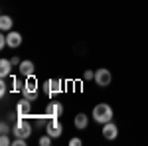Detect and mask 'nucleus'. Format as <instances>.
I'll use <instances>...</instances> for the list:
<instances>
[{"mask_svg": "<svg viewBox=\"0 0 148 146\" xmlns=\"http://www.w3.org/2000/svg\"><path fill=\"white\" fill-rule=\"evenodd\" d=\"M6 93H8V85H6V81L2 77V81H0V97H6Z\"/></svg>", "mask_w": 148, "mask_h": 146, "instance_id": "nucleus-17", "label": "nucleus"}, {"mask_svg": "<svg viewBox=\"0 0 148 146\" xmlns=\"http://www.w3.org/2000/svg\"><path fill=\"white\" fill-rule=\"evenodd\" d=\"M103 136L107 138V140H114L116 136H119V126L113 123V121H109V123H105L103 124Z\"/></svg>", "mask_w": 148, "mask_h": 146, "instance_id": "nucleus-9", "label": "nucleus"}, {"mask_svg": "<svg viewBox=\"0 0 148 146\" xmlns=\"http://www.w3.org/2000/svg\"><path fill=\"white\" fill-rule=\"evenodd\" d=\"M46 132L51 138H59V136L63 134V126L59 123V119H49V121H46Z\"/></svg>", "mask_w": 148, "mask_h": 146, "instance_id": "nucleus-6", "label": "nucleus"}, {"mask_svg": "<svg viewBox=\"0 0 148 146\" xmlns=\"http://www.w3.org/2000/svg\"><path fill=\"white\" fill-rule=\"evenodd\" d=\"M30 114H32V101L22 97L16 103V117H30Z\"/></svg>", "mask_w": 148, "mask_h": 146, "instance_id": "nucleus-8", "label": "nucleus"}, {"mask_svg": "<svg viewBox=\"0 0 148 146\" xmlns=\"http://www.w3.org/2000/svg\"><path fill=\"white\" fill-rule=\"evenodd\" d=\"M18 67H20V75L22 77H32L36 73V65H34V61H30V59H24Z\"/></svg>", "mask_w": 148, "mask_h": 146, "instance_id": "nucleus-10", "label": "nucleus"}, {"mask_svg": "<svg viewBox=\"0 0 148 146\" xmlns=\"http://www.w3.org/2000/svg\"><path fill=\"white\" fill-rule=\"evenodd\" d=\"M61 91H63L61 79H47L46 83H44V93H46L47 97H53V95L61 93Z\"/></svg>", "mask_w": 148, "mask_h": 146, "instance_id": "nucleus-5", "label": "nucleus"}, {"mask_svg": "<svg viewBox=\"0 0 148 146\" xmlns=\"http://www.w3.org/2000/svg\"><path fill=\"white\" fill-rule=\"evenodd\" d=\"M63 114V105L61 103H47L46 111H44V119L49 121V119H59Z\"/></svg>", "mask_w": 148, "mask_h": 146, "instance_id": "nucleus-7", "label": "nucleus"}, {"mask_svg": "<svg viewBox=\"0 0 148 146\" xmlns=\"http://www.w3.org/2000/svg\"><path fill=\"white\" fill-rule=\"evenodd\" d=\"M12 67H14V65H12V61L10 59H6V57H4V59H0V77H8V75H12Z\"/></svg>", "mask_w": 148, "mask_h": 146, "instance_id": "nucleus-12", "label": "nucleus"}, {"mask_svg": "<svg viewBox=\"0 0 148 146\" xmlns=\"http://www.w3.org/2000/svg\"><path fill=\"white\" fill-rule=\"evenodd\" d=\"M0 132H2V134H10V132H12L10 124H8V123H2V124H0Z\"/></svg>", "mask_w": 148, "mask_h": 146, "instance_id": "nucleus-18", "label": "nucleus"}, {"mask_svg": "<svg viewBox=\"0 0 148 146\" xmlns=\"http://www.w3.org/2000/svg\"><path fill=\"white\" fill-rule=\"evenodd\" d=\"M12 65H20V63H22V61H20V57H16V56H12Z\"/></svg>", "mask_w": 148, "mask_h": 146, "instance_id": "nucleus-23", "label": "nucleus"}, {"mask_svg": "<svg viewBox=\"0 0 148 146\" xmlns=\"http://www.w3.org/2000/svg\"><path fill=\"white\" fill-rule=\"evenodd\" d=\"M6 40H8V47H20V45H22V34H20V32L10 30V32L6 34Z\"/></svg>", "mask_w": 148, "mask_h": 146, "instance_id": "nucleus-11", "label": "nucleus"}, {"mask_svg": "<svg viewBox=\"0 0 148 146\" xmlns=\"http://www.w3.org/2000/svg\"><path fill=\"white\" fill-rule=\"evenodd\" d=\"M69 144H71V146H81V144H83V140H81V138H77V136H73V138L69 140Z\"/></svg>", "mask_w": 148, "mask_h": 146, "instance_id": "nucleus-22", "label": "nucleus"}, {"mask_svg": "<svg viewBox=\"0 0 148 146\" xmlns=\"http://www.w3.org/2000/svg\"><path fill=\"white\" fill-rule=\"evenodd\" d=\"M22 89H24V83H20V79L12 75V91L14 93H22Z\"/></svg>", "mask_w": 148, "mask_h": 146, "instance_id": "nucleus-15", "label": "nucleus"}, {"mask_svg": "<svg viewBox=\"0 0 148 146\" xmlns=\"http://www.w3.org/2000/svg\"><path fill=\"white\" fill-rule=\"evenodd\" d=\"M83 79H85V81H91V79H95V71H91V69H87V71L83 73Z\"/></svg>", "mask_w": 148, "mask_h": 146, "instance_id": "nucleus-20", "label": "nucleus"}, {"mask_svg": "<svg viewBox=\"0 0 148 146\" xmlns=\"http://www.w3.org/2000/svg\"><path fill=\"white\" fill-rule=\"evenodd\" d=\"M93 121L99 124H105V123H109V121H113V107L107 105V103L95 105V109H93Z\"/></svg>", "mask_w": 148, "mask_h": 146, "instance_id": "nucleus-2", "label": "nucleus"}, {"mask_svg": "<svg viewBox=\"0 0 148 146\" xmlns=\"http://www.w3.org/2000/svg\"><path fill=\"white\" fill-rule=\"evenodd\" d=\"M51 140H53V138H51V136L46 132V134L40 136V140H38V142H40V146H49V144H51Z\"/></svg>", "mask_w": 148, "mask_h": 146, "instance_id": "nucleus-16", "label": "nucleus"}, {"mask_svg": "<svg viewBox=\"0 0 148 146\" xmlns=\"http://www.w3.org/2000/svg\"><path fill=\"white\" fill-rule=\"evenodd\" d=\"M26 142H28L26 138H14L12 140V146H26Z\"/></svg>", "mask_w": 148, "mask_h": 146, "instance_id": "nucleus-21", "label": "nucleus"}, {"mask_svg": "<svg viewBox=\"0 0 148 146\" xmlns=\"http://www.w3.org/2000/svg\"><path fill=\"white\" fill-rule=\"evenodd\" d=\"M111 81H113V75H111V71L107 67H99L95 71V83H97L99 87H109Z\"/></svg>", "mask_w": 148, "mask_h": 146, "instance_id": "nucleus-4", "label": "nucleus"}, {"mask_svg": "<svg viewBox=\"0 0 148 146\" xmlns=\"http://www.w3.org/2000/svg\"><path fill=\"white\" fill-rule=\"evenodd\" d=\"M12 26H14V20H12L10 16L2 14V16H0V30H2V32H10Z\"/></svg>", "mask_w": 148, "mask_h": 146, "instance_id": "nucleus-14", "label": "nucleus"}, {"mask_svg": "<svg viewBox=\"0 0 148 146\" xmlns=\"http://www.w3.org/2000/svg\"><path fill=\"white\" fill-rule=\"evenodd\" d=\"M0 144H2V146H12V140L8 138V134H2V136H0Z\"/></svg>", "mask_w": 148, "mask_h": 146, "instance_id": "nucleus-19", "label": "nucleus"}, {"mask_svg": "<svg viewBox=\"0 0 148 146\" xmlns=\"http://www.w3.org/2000/svg\"><path fill=\"white\" fill-rule=\"evenodd\" d=\"M32 134V124L28 123V119L26 117H16V123L12 126V136L14 138H30Z\"/></svg>", "mask_w": 148, "mask_h": 146, "instance_id": "nucleus-1", "label": "nucleus"}, {"mask_svg": "<svg viewBox=\"0 0 148 146\" xmlns=\"http://www.w3.org/2000/svg\"><path fill=\"white\" fill-rule=\"evenodd\" d=\"M73 124H75V128H87V124H89V117L85 114V112H79V114H75V119H73Z\"/></svg>", "mask_w": 148, "mask_h": 146, "instance_id": "nucleus-13", "label": "nucleus"}, {"mask_svg": "<svg viewBox=\"0 0 148 146\" xmlns=\"http://www.w3.org/2000/svg\"><path fill=\"white\" fill-rule=\"evenodd\" d=\"M38 93H40V83L38 79L32 75V77H24V89H22V97L28 99V101H38Z\"/></svg>", "mask_w": 148, "mask_h": 146, "instance_id": "nucleus-3", "label": "nucleus"}]
</instances>
